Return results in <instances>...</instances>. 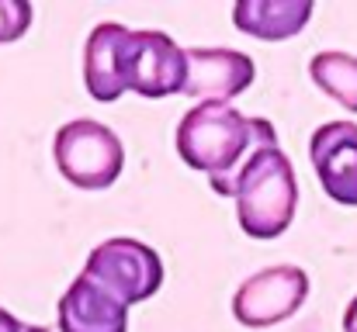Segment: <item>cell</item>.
Instances as JSON below:
<instances>
[{
  "mask_svg": "<svg viewBox=\"0 0 357 332\" xmlns=\"http://www.w3.org/2000/svg\"><path fill=\"white\" fill-rule=\"evenodd\" d=\"M278 145V132L267 118H246L233 104H195L177 125V156L208 177L212 191L233 198L239 166L253 149Z\"/></svg>",
  "mask_w": 357,
  "mask_h": 332,
  "instance_id": "1",
  "label": "cell"
},
{
  "mask_svg": "<svg viewBox=\"0 0 357 332\" xmlns=\"http://www.w3.org/2000/svg\"><path fill=\"white\" fill-rule=\"evenodd\" d=\"M236 219L250 239H278L288 232L298 205V180L291 159L278 145L253 149L236 173Z\"/></svg>",
  "mask_w": 357,
  "mask_h": 332,
  "instance_id": "2",
  "label": "cell"
},
{
  "mask_svg": "<svg viewBox=\"0 0 357 332\" xmlns=\"http://www.w3.org/2000/svg\"><path fill=\"white\" fill-rule=\"evenodd\" d=\"M52 159L56 170L80 191H108L125 170V145L115 128L77 118L66 121L52 139Z\"/></svg>",
  "mask_w": 357,
  "mask_h": 332,
  "instance_id": "3",
  "label": "cell"
},
{
  "mask_svg": "<svg viewBox=\"0 0 357 332\" xmlns=\"http://www.w3.org/2000/svg\"><path fill=\"white\" fill-rule=\"evenodd\" d=\"M94 284H101L108 294H115L121 305H139L153 298L163 287V260L153 246L132 235L105 239L84 263V270Z\"/></svg>",
  "mask_w": 357,
  "mask_h": 332,
  "instance_id": "4",
  "label": "cell"
},
{
  "mask_svg": "<svg viewBox=\"0 0 357 332\" xmlns=\"http://www.w3.org/2000/svg\"><path fill=\"white\" fill-rule=\"evenodd\" d=\"M188 52L163 31H125L121 38V90L160 101L184 94Z\"/></svg>",
  "mask_w": 357,
  "mask_h": 332,
  "instance_id": "5",
  "label": "cell"
},
{
  "mask_svg": "<svg viewBox=\"0 0 357 332\" xmlns=\"http://www.w3.org/2000/svg\"><path fill=\"white\" fill-rule=\"evenodd\" d=\"M309 298V274L295 263H278L246 277L233 294V315L246 329H271L291 319Z\"/></svg>",
  "mask_w": 357,
  "mask_h": 332,
  "instance_id": "6",
  "label": "cell"
},
{
  "mask_svg": "<svg viewBox=\"0 0 357 332\" xmlns=\"http://www.w3.org/2000/svg\"><path fill=\"white\" fill-rule=\"evenodd\" d=\"M188 52V80L184 94L198 104L219 101L229 104L233 97L246 94L257 80V66L239 49H184Z\"/></svg>",
  "mask_w": 357,
  "mask_h": 332,
  "instance_id": "7",
  "label": "cell"
},
{
  "mask_svg": "<svg viewBox=\"0 0 357 332\" xmlns=\"http://www.w3.org/2000/svg\"><path fill=\"white\" fill-rule=\"evenodd\" d=\"M309 159L323 191L337 201L357 208V125L354 121H326L309 139Z\"/></svg>",
  "mask_w": 357,
  "mask_h": 332,
  "instance_id": "8",
  "label": "cell"
},
{
  "mask_svg": "<svg viewBox=\"0 0 357 332\" xmlns=\"http://www.w3.org/2000/svg\"><path fill=\"white\" fill-rule=\"evenodd\" d=\"M59 332H128V305L80 274L56 305Z\"/></svg>",
  "mask_w": 357,
  "mask_h": 332,
  "instance_id": "9",
  "label": "cell"
},
{
  "mask_svg": "<svg viewBox=\"0 0 357 332\" xmlns=\"http://www.w3.org/2000/svg\"><path fill=\"white\" fill-rule=\"evenodd\" d=\"M312 10V0H236L233 24L260 42H284L309 24Z\"/></svg>",
  "mask_w": 357,
  "mask_h": 332,
  "instance_id": "10",
  "label": "cell"
},
{
  "mask_svg": "<svg viewBox=\"0 0 357 332\" xmlns=\"http://www.w3.org/2000/svg\"><path fill=\"white\" fill-rule=\"evenodd\" d=\"M125 24L119 21H101L84 49V87L94 101L112 104L121 94V38H125Z\"/></svg>",
  "mask_w": 357,
  "mask_h": 332,
  "instance_id": "11",
  "label": "cell"
},
{
  "mask_svg": "<svg viewBox=\"0 0 357 332\" xmlns=\"http://www.w3.org/2000/svg\"><path fill=\"white\" fill-rule=\"evenodd\" d=\"M309 77L312 84L333 97L337 104L357 114V56L351 52H319L309 63Z\"/></svg>",
  "mask_w": 357,
  "mask_h": 332,
  "instance_id": "12",
  "label": "cell"
},
{
  "mask_svg": "<svg viewBox=\"0 0 357 332\" xmlns=\"http://www.w3.org/2000/svg\"><path fill=\"white\" fill-rule=\"evenodd\" d=\"M31 3L28 0H0V45L24 38V31L31 28Z\"/></svg>",
  "mask_w": 357,
  "mask_h": 332,
  "instance_id": "13",
  "label": "cell"
},
{
  "mask_svg": "<svg viewBox=\"0 0 357 332\" xmlns=\"http://www.w3.org/2000/svg\"><path fill=\"white\" fill-rule=\"evenodd\" d=\"M0 332H24V322H17L10 312L0 308Z\"/></svg>",
  "mask_w": 357,
  "mask_h": 332,
  "instance_id": "14",
  "label": "cell"
},
{
  "mask_svg": "<svg viewBox=\"0 0 357 332\" xmlns=\"http://www.w3.org/2000/svg\"><path fill=\"white\" fill-rule=\"evenodd\" d=\"M344 332H357V294L354 301L347 305V312H344Z\"/></svg>",
  "mask_w": 357,
  "mask_h": 332,
  "instance_id": "15",
  "label": "cell"
},
{
  "mask_svg": "<svg viewBox=\"0 0 357 332\" xmlns=\"http://www.w3.org/2000/svg\"><path fill=\"white\" fill-rule=\"evenodd\" d=\"M24 332H49L45 326H24Z\"/></svg>",
  "mask_w": 357,
  "mask_h": 332,
  "instance_id": "16",
  "label": "cell"
}]
</instances>
